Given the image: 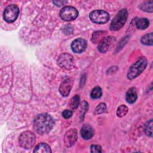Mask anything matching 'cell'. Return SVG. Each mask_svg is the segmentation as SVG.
Wrapping results in <instances>:
<instances>
[{
  "label": "cell",
  "mask_w": 153,
  "mask_h": 153,
  "mask_svg": "<svg viewBox=\"0 0 153 153\" xmlns=\"http://www.w3.org/2000/svg\"><path fill=\"white\" fill-rule=\"evenodd\" d=\"M54 124L53 118L47 114L38 115L33 121V128L36 132L39 134L48 133L53 128Z\"/></svg>",
  "instance_id": "cell-1"
},
{
  "label": "cell",
  "mask_w": 153,
  "mask_h": 153,
  "mask_svg": "<svg viewBox=\"0 0 153 153\" xmlns=\"http://www.w3.org/2000/svg\"><path fill=\"white\" fill-rule=\"evenodd\" d=\"M147 63V59L146 57H140L128 69L127 73L128 78L132 79L139 76L145 69Z\"/></svg>",
  "instance_id": "cell-2"
},
{
  "label": "cell",
  "mask_w": 153,
  "mask_h": 153,
  "mask_svg": "<svg viewBox=\"0 0 153 153\" xmlns=\"http://www.w3.org/2000/svg\"><path fill=\"white\" fill-rule=\"evenodd\" d=\"M128 16V13L126 8L122 9L118 12L116 16L112 19L110 29L113 31H117L121 29L126 22Z\"/></svg>",
  "instance_id": "cell-3"
},
{
  "label": "cell",
  "mask_w": 153,
  "mask_h": 153,
  "mask_svg": "<svg viewBox=\"0 0 153 153\" xmlns=\"http://www.w3.org/2000/svg\"><path fill=\"white\" fill-rule=\"evenodd\" d=\"M36 141L35 135L30 131L23 132L19 137L20 145L25 149H30L35 144Z\"/></svg>",
  "instance_id": "cell-4"
},
{
  "label": "cell",
  "mask_w": 153,
  "mask_h": 153,
  "mask_svg": "<svg viewBox=\"0 0 153 153\" xmlns=\"http://www.w3.org/2000/svg\"><path fill=\"white\" fill-rule=\"evenodd\" d=\"M19 14V9L15 4H11L7 6L3 14L4 19L8 23L14 22Z\"/></svg>",
  "instance_id": "cell-5"
},
{
  "label": "cell",
  "mask_w": 153,
  "mask_h": 153,
  "mask_svg": "<svg viewBox=\"0 0 153 153\" xmlns=\"http://www.w3.org/2000/svg\"><path fill=\"white\" fill-rule=\"evenodd\" d=\"M90 19L94 23L103 24L109 20V15L108 12L103 10H94L90 13Z\"/></svg>",
  "instance_id": "cell-6"
},
{
  "label": "cell",
  "mask_w": 153,
  "mask_h": 153,
  "mask_svg": "<svg viewBox=\"0 0 153 153\" xmlns=\"http://www.w3.org/2000/svg\"><path fill=\"white\" fill-rule=\"evenodd\" d=\"M59 15L62 20L68 22L75 19L78 15V12L74 7L66 6L62 8Z\"/></svg>",
  "instance_id": "cell-7"
},
{
  "label": "cell",
  "mask_w": 153,
  "mask_h": 153,
  "mask_svg": "<svg viewBox=\"0 0 153 153\" xmlns=\"http://www.w3.org/2000/svg\"><path fill=\"white\" fill-rule=\"evenodd\" d=\"M59 66L64 69L69 70L73 68L74 66V61L73 57L68 53H63L61 54L57 60Z\"/></svg>",
  "instance_id": "cell-8"
},
{
  "label": "cell",
  "mask_w": 153,
  "mask_h": 153,
  "mask_svg": "<svg viewBox=\"0 0 153 153\" xmlns=\"http://www.w3.org/2000/svg\"><path fill=\"white\" fill-rule=\"evenodd\" d=\"M87 45V41L84 39L79 38L72 41L71 44V48L74 52L81 53L85 50Z\"/></svg>",
  "instance_id": "cell-9"
},
{
  "label": "cell",
  "mask_w": 153,
  "mask_h": 153,
  "mask_svg": "<svg viewBox=\"0 0 153 153\" xmlns=\"http://www.w3.org/2000/svg\"><path fill=\"white\" fill-rule=\"evenodd\" d=\"M77 140V131L75 128L70 129L66 132L64 136V143L66 146H72Z\"/></svg>",
  "instance_id": "cell-10"
},
{
  "label": "cell",
  "mask_w": 153,
  "mask_h": 153,
  "mask_svg": "<svg viewBox=\"0 0 153 153\" xmlns=\"http://www.w3.org/2000/svg\"><path fill=\"white\" fill-rule=\"evenodd\" d=\"M115 41L114 36H107L103 39L98 45V50L101 53H106L113 45Z\"/></svg>",
  "instance_id": "cell-11"
},
{
  "label": "cell",
  "mask_w": 153,
  "mask_h": 153,
  "mask_svg": "<svg viewBox=\"0 0 153 153\" xmlns=\"http://www.w3.org/2000/svg\"><path fill=\"white\" fill-rule=\"evenodd\" d=\"M74 81L71 78H68L64 80L59 87V92L63 96H68L72 89Z\"/></svg>",
  "instance_id": "cell-12"
},
{
  "label": "cell",
  "mask_w": 153,
  "mask_h": 153,
  "mask_svg": "<svg viewBox=\"0 0 153 153\" xmlns=\"http://www.w3.org/2000/svg\"><path fill=\"white\" fill-rule=\"evenodd\" d=\"M81 134L84 139H90L94 135V130L91 126L84 124L81 128Z\"/></svg>",
  "instance_id": "cell-13"
},
{
  "label": "cell",
  "mask_w": 153,
  "mask_h": 153,
  "mask_svg": "<svg viewBox=\"0 0 153 153\" xmlns=\"http://www.w3.org/2000/svg\"><path fill=\"white\" fill-rule=\"evenodd\" d=\"M107 32L104 30L100 31H96L94 32L92 35L91 37V41L94 44L100 43L103 39H105L106 36Z\"/></svg>",
  "instance_id": "cell-14"
},
{
  "label": "cell",
  "mask_w": 153,
  "mask_h": 153,
  "mask_svg": "<svg viewBox=\"0 0 153 153\" xmlns=\"http://www.w3.org/2000/svg\"><path fill=\"white\" fill-rule=\"evenodd\" d=\"M137 98V91L136 89L134 87H131L128 90L126 93V99L128 103H133L136 102Z\"/></svg>",
  "instance_id": "cell-15"
},
{
  "label": "cell",
  "mask_w": 153,
  "mask_h": 153,
  "mask_svg": "<svg viewBox=\"0 0 153 153\" xmlns=\"http://www.w3.org/2000/svg\"><path fill=\"white\" fill-rule=\"evenodd\" d=\"M33 152L37 153H50L51 152V150L49 145L47 143H40L35 148Z\"/></svg>",
  "instance_id": "cell-16"
},
{
  "label": "cell",
  "mask_w": 153,
  "mask_h": 153,
  "mask_svg": "<svg viewBox=\"0 0 153 153\" xmlns=\"http://www.w3.org/2000/svg\"><path fill=\"white\" fill-rule=\"evenodd\" d=\"M149 25V20L146 18H140L136 20V26L139 29H145L148 27Z\"/></svg>",
  "instance_id": "cell-17"
},
{
  "label": "cell",
  "mask_w": 153,
  "mask_h": 153,
  "mask_svg": "<svg viewBox=\"0 0 153 153\" xmlns=\"http://www.w3.org/2000/svg\"><path fill=\"white\" fill-rule=\"evenodd\" d=\"M152 38L153 35L152 33H149L143 36L140 39L141 42L146 45H152Z\"/></svg>",
  "instance_id": "cell-18"
},
{
  "label": "cell",
  "mask_w": 153,
  "mask_h": 153,
  "mask_svg": "<svg viewBox=\"0 0 153 153\" xmlns=\"http://www.w3.org/2000/svg\"><path fill=\"white\" fill-rule=\"evenodd\" d=\"M152 1H146L143 3H142L141 5H140L139 8L145 11L146 12H149L152 13L153 11L152 8Z\"/></svg>",
  "instance_id": "cell-19"
},
{
  "label": "cell",
  "mask_w": 153,
  "mask_h": 153,
  "mask_svg": "<svg viewBox=\"0 0 153 153\" xmlns=\"http://www.w3.org/2000/svg\"><path fill=\"white\" fill-rule=\"evenodd\" d=\"M144 131L145 134L150 137L152 136V120H150L147 121L144 127Z\"/></svg>",
  "instance_id": "cell-20"
},
{
  "label": "cell",
  "mask_w": 153,
  "mask_h": 153,
  "mask_svg": "<svg viewBox=\"0 0 153 153\" xmlns=\"http://www.w3.org/2000/svg\"><path fill=\"white\" fill-rule=\"evenodd\" d=\"M102 88L99 86H96L92 90L90 96L93 99H98L102 96Z\"/></svg>",
  "instance_id": "cell-21"
},
{
  "label": "cell",
  "mask_w": 153,
  "mask_h": 153,
  "mask_svg": "<svg viewBox=\"0 0 153 153\" xmlns=\"http://www.w3.org/2000/svg\"><path fill=\"white\" fill-rule=\"evenodd\" d=\"M80 103V98L78 95H75L71 100L70 107L72 109H75L78 108Z\"/></svg>",
  "instance_id": "cell-22"
},
{
  "label": "cell",
  "mask_w": 153,
  "mask_h": 153,
  "mask_svg": "<svg viewBox=\"0 0 153 153\" xmlns=\"http://www.w3.org/2000/svg\"><path fill=\"white\" fill-rule=\"evenodd\" d=\"M128 108L124 105L120 106L117 111V115L118 117H123L125 116L128 112Z\"/></svg>",
  "instance_id": "cell-23"
},
{
  "label": "cell",
  "mask_w": 153,
  "mask_h": 153,
  "mask_svg": "<svg viewBox=\"0 0 153 153\" xmlns=\"http://www.w3.org/2000/svg\"><path fill=\"white\" fill-rule=\"evenodd\" d=\"M106 111V106L104 103H101L98 105V106L96 108L94 113L96 114H100L103 112H105Z\"/></svg>",
  "instance_id": "cell-24"
},
{
  "label": "cell",
  "mask_w": 153,
  "mask_h": 153,
  "mask_svg": "<svg viewBox=\"0 0 153 153\" xmlns=\"http://www.w3.org/2000/svg\"><path fill=\"white\" fill-rule=\"evenodd\" d=\"M90 151L93 153H99L102 152V147L97 145H93L90 147Z\"/></svg>",
  "instance_id": "cell-25"
},
{
  "label": "cell",
  "mask_w": 153,
  "mask_h": 153,
  "mask_svg": "<svg viewBox=\"0 0 153 153\" xmlns=\"http://www.w3.org/2000/svg\"><path fill=\"white\" fill-rule=\"evenodd\" d=\"M62 115L65 118H69L72 115V112L71 110H65L62 112Z\"/></svg>",
  "instance_id": "cell-26"
},
{
  "label": "cell",
  "mask_w": 153,
  "mask_h": 153,
  "mask_svg": "<svg viewBox=\"0 0 153 153\" xmlns=\"http://www.w3.org/2000/svg\"><path fill=\"white\" fill-rule=\"evenodd\" d=\"M53 2L56 5L58 6H61L62 5H63L64 4L66 3V1H53Z\"/></svg>",
  "instance_id": "cell-27"
}]
</instances>
